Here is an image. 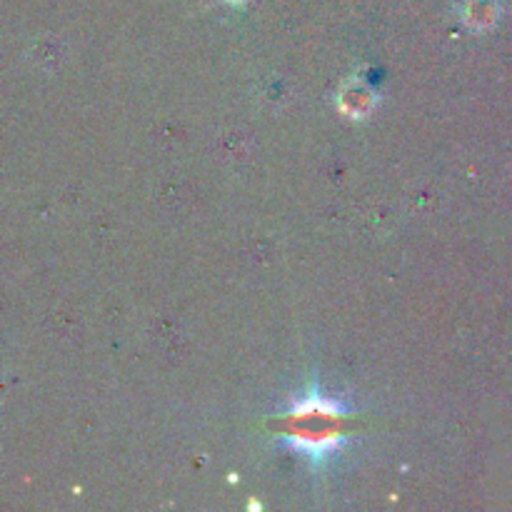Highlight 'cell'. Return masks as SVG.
Instances as JSON below:
<instances>
[{
    "mask_svg": "<svg viewBox=\"0 0 512 512\" xmlns=\"http://www.w3.org/2000/svg\"><path fill=\"white\" fill-rule=\"evenodd\" d=\"M343 418V408L335 400L323 398L320 393H310L298 408L293 410V428L288 440L295 450L318 463L343 445V433L338 430V420Z\"/></svg>",
    "mask_w": 512,
    "mask_h": 512,
    "instance_id": "6da1fadb",
    "label": "cell"
}]
</instances>
